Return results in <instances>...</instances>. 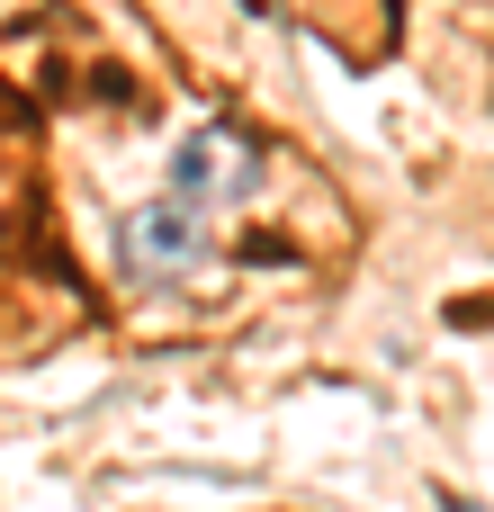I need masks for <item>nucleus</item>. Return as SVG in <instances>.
I'll use <instances>...</instances> for the list:
<instances>
[{
	"label": "nucleus",
	"instance_id": "nucleus-1",
	"mask_svg": "<svg viewBox=\"0 0 494 512\" xmlns=\"http://www.w3.org/2000/svg\"><path fill=\"white\" fill-rule=\"evenodd\" d=\"M261 180V153L243 144V135H225V126H198L180 153H171V198H189V207H225V198H243Z\"/></svg>",
	"mask_w": 494,
	"mask_h": 512
},
{
	"label": "nucleus",
	"instance_id": "nucleus-2",
	"mask_svg": "<svg viewBox=\"0 0 494 512\" xmlns=\"http://www.w3.org/2000/svg\"><path fill=\"white\" fill-rule=\"evenodd\" d=\"M207 243H216V225H207V207H189V198H153V207L126 216V270H135V279L189 270Z\"/></svg>",
	"mask_w": 494,
	"mask_h": 512
},
{
	"label": "nucleus",
	"instance_id": "nucleus-3",
	"mask_svg": "<svg viewBox=\"0 0 494 512\" xmlns=\"http://www.w3.org/2000/svg\"><path fill=\"white\" fill-rule=\"evenodd\" d=\"M441 512H477V504H441Z\"/></svg>",
	"mask_w": 494,
	"mask_h": 512
}]
</instances>
